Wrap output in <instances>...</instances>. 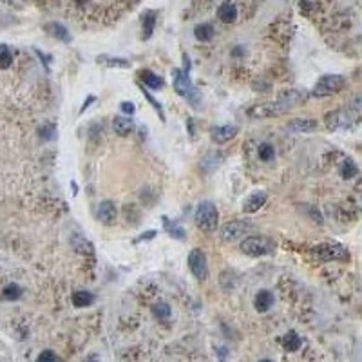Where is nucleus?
I'll use <instances>...</instances> for the list:
<instances>
[{
    "instance_id": "nucleus-1",
    "label": "nucleus",
    "mask_w": 362,
    "mask_h": 362,
    "mask_svg": "<svg viewBox=\"0 0 362 362\" xmlns=\"http://www.w3.org/2000/svg\"><path fill=\"white\" fill-rule=\"evenodd\" d=\"M172 85H174V91L178 92L179 96H183L188 104L194 105L196 109L201 105V94L199 91L194 87V84L188 78V73L185 69H174L172 71Z\"/></svg>"
},
{
    "instance_id": "nucleus-2",
    "label": "nucleus",
    "mask_w": 362,
    "mask_h": 362,
    "mask_svg": "<svg viewBox=\"0 0 362 362\" xmlns=\"http://www.w3.org/2000/svg\"><path fill=\"white\" fill-rule=\"evenodd\" d=\"M194 219L199 230L205 232V234H210V232H214L218 228L219 212L212 201H201L198 205V208H196Z\"/></svg>"
},
{
    "instance_id": "nucleus-3",
    "label": "nucleus",
    "mask_w": 362,
    "mask_h": 362,
    "mask_svg": "<svg viewBox=\"0 0 362 362\" xmlns=\"http://www.w3.org/2000/svg\"><path fill=\"white\" fill-rule=\"evenodd\" d=\"M274 248L275 243L270 237H264V235H248L239 245V250L243 252L245 255H250V257L268 255L274 252Z\"/></svg>"
},
{
    "instance_id": "nucleus-4",
    "label": "nucleus",
    "mask_w": 362,
    "mask_h": 362,
    "mask_svg": "<svg viewBox=\"0 0 362 362\" xmlns=\"http://www.w3.org/2000/svg\"><path fill=\"white\" fill-rule=\"evenodd\" d=\"M358 114L351 109H337L331 111L324 118V125L330 131H339V129H351L353 125H357Z\"/></svg>"
},
{
    "instance_id": "nucleus-5",
    "label": "nucleus",
    "mask_w": 362,
    "mask_h": 362,
    "mask_svg": "<svg viewBox=\"0 0 362 362\" xmlns=\"http://www.w3.org/2000/svg\"><path fill=\"white\" fill-rule=\"evenodd\" d=\"M346 80L341 75H324L317 80V84L311 89V96L315 98H324V96H331L335 92H339L344 87Z\"/></svg>"
},
{
    "instance_id": "nucleus-6",
    "label": "nucleus",
    "mask_w": 362,
    "mask_h": 362,
    "mask_svg": "<svg viewBox=\"0 0 362 362\" xmlns=\"http://www.w3.org/2000/svg\"><path fill=\"white\" fill-rule=\"evenodd\" d=\"M252 228L250 221H245V219H235V221H228L223 227L219 228V239L223 243H232V241H237L243 235H247Z\"/></svg>"
},
{
    "instance_id": "nucleus-7",
    "label": "nucleus",
    "mask_w": 362,
    "mask_h": 362,
    "mask_svg": "<svg viewBox=\"0 0 362 362\" xmlns=\"http://www.w3.org/2000/svg\"><path fill=\"white\" fill-rule=\"evenodd\" d=\"M311 255H313L317 261H346V259L350 257V254H348V250L343 245H335V243L317 245V247L311 250Z\"/></svg>"
},
{
    "instance_id": "nucleus-8",
    "label": "nucleus",
    "mask_w": 362,
    "mask_h": 362,
    "mask_svg": "<svg viewBox=\"0 0 362 362\" xmlns=\"http://www.w3.org/2000/svg\"><path fill=\"white\" fill-rule=\"evenodd\" d=\"M283 112H286V109L279 104L277 100H274V102H264V104L252 105V107L247 109V114L250 116V118H255V119L275 118V116L283 114Z\"/></svg>"
},
{
    "instance_id": "nucleus-9",
    "label": "nucleus",
    "mask_w": 362,
    "mask_h": 362,
    "mask_svg": "<svg viewBox=\"0 0 362 362\" xmlns=\"http://www.w3.org/2000/svg\"><path fill=\"white\" fill-rule=\"evenodd\" d=\"M188 268H190L192 275H194L198 281H205L208 279V261L207 255L199 248H194L188 254Z\"/></svg>"
},
{
    "instance_id": "nucleus-10",
    "label": "nucleus",
    "mask_w": 362,
    "mask_h": 362,
    "mask_svg": "<svg viewBox=\"0 0 362 362\" xmlns=\"http://www.w3.org/2000/svg\"><path fill=\"white\" fill-rule=\"evenodd\" d=\"M306 98H308V92L303 91V89H288V91L281 92V94L277 96V102L283 105L286 111H290V109L297 107L299 104H303Z\"/></svg>"
},
{
    "instance_id": "nucleus-11",
    "label": "nucleus",
    "mask_w": 362,
    "mask_h": 362,
    "mask_svg": "<svg viewBox=\"0 0 362 362\" xmlns=\"http://www.w3.org/2000/svg\"><path fill=\"white\" fill-rule=\"evenodd\" d=\"M235 136H237V127L235 125H215V127H212L210 131V138L214 143L218 145H223L227 143V141H230V139H234Z\"/></svg>"
},
{
    "instance_id": "nucleus-12",
    "label": "nucleus",
    "mask_w": 362,
    "mask_h": 362,
    "mask_svg": "<svg viewBox=\"0 0 362 362\" xmlns=\"http://www.w3.org/2000/svg\"><path fill=\"white\" fill-rule=\"evenodd\" d=\"M267 192L263 190H257V192H252L250 196H248L247 199H245L243 203V212L245 214H255L257 210H261V208L264 207V203H267Z\"/></svg>"
},
{
    "instance_id": "nucleus-13",
    "label": "nucleus",
    "mask_w": 362,
    "mask_h": 362,
    "mask_svg": "<svg viewBox=\"0 0 362 362\" xmlns=\"http://www.w3.org/2000/svg\"><path fill=\"white\" fill-rule=\"evenodd\" d=\"M96 215H98L102 223L112 225L116 221V218H118V208H116V205L112 201H102L98 210H96Z\"/></svg>"
},
{
    "instance_id": "nucleus-14",
    "label": "nucleus",
    "mask_w": 362,
    "mask_h": 362,
    "mask_svg": "<svg viewBox=\"0 0 362 362\" xmlns=\"http://www.w3.org/2000/svg\"><path fill=\"white\" fill-rule=\"evenodd\" d=\"M290 132H313L317 129V122L311 118H294L286 124Z\"/></svg>"
},
{
    "instance_id": "nucleus-15",
    "label": "nucleus",
    "mask_w": 362,
    "mask_h": 362,
    "mask_svg": "<svg viewBox=\"0 0 362 362\" xmlns=\"http://www.w3.org/2000/svg\"><path fill=\"white\" fill-rule=\"evenodd\" d=\"M112 131L118 136H122V138H125V136L132 134V131H134V122L129 116H116L112 119Z\"/></svg>"
},
{
    "instance_id": "nucleus-16",
    "label": "nucleus",
    "mask_w": 362,
    "mask_h": 362,
    "mask_svg": "<svg viewBox=\"0 0 362 362\" xmlns=\"http://www.w3.org/2000/svg\"><path fill=\"white\" fill-rule=\"evenodd\" d=\"M139 82L143 87H149L152 91H159L165 87V80L152 71H139Z\"/></svg>"
},
{
    "instance_id": "nucleus-17",
    "label": "nucleus",
    "mask_w": 362,
    "mask_h": 362,
    "mask_svg": "<svg viewBox=\"0 0 362 362\" xmlns=\"http://www.w3.org/2000/svg\"><path fill=\"white\" fill-rule=\"evenodd\" d=\"M272 304H274V294H272L270 290L257 292V295H255V299H254V308L259 311V313L268 311L272 308Z\"/></svg>"
},
{
    "instance_id": "nucleus-18",
    "label": "nucleus",
    "mask_w": 362,
    "mask_h": 362,
    "mask_svg": "<svg viewBox=\"0 0 362 362\" xmlns=\"http://www.w3.org/2000/svg\"><path fill=\"white\" fill-rule=\"evenodd\" d=\"M45 33L51 35L53 38L62 40V42H71V35H69V29L65 26H62L60 22H47L45 24Z\"/></svg>"
},
{
    "instance_id": "nucleus-19",
    "label": "nucleus",
    "mask_w": 362,
    "mask_h": 362,
    "mask_svg": "<svg viewBox=\"0 0 362 362\" xmlns=\"http://www.w3.org/2000/svg\"><path fill=\"white\" fill-rule=\"evenodd\" d=\"M218 16L223 24H234L235 20H237V8L232 2H223L218 8Z\"/></svg>"
},
{
    "instance_id": "nucleus-20",
    "label": "nucleus",
    "mask_w": 362,
    "mask_h": 362,
    "mask_svg": "<svg viewBox=\"0 0 362 362\" xmlns=\"http://www.w3.org/2000/svg\"><path fill=\"white\" fill-rule=\"evenodd\" d=\"M161 223H163L165 232H167V234L171 235V237L181 239V241H183V239L187 237V234H185V228L181 227V225H178V223H174V221H171V219H168L167 215H163V218H161Z\"/></svg>"
},
{
    "instance_id": "nucleus-21",
    "label": "nucleus",
    "mask_w": 362,
    "mask_h": 362,
    "mask_svg": "<svg viewBox=\"0 0 362 362\" xmlns=\"http://www.w3.org/2000/svg\"><path fill=\"white\" fill-rule=\"evenodd\" d=\"M281 343H283V348L286 351H297L299 348H301V344H303V341H301V337H299L295 331H288V333L281 339Z\"/></svg>"
},
{
    "instance_id": "nucleus-22",
    "label": "nucleus",
    "mask_w": 362,
    "mask_h": 362,
    "mask_svg": "<svg viewBox=\"0 0 362 362\" xmlns=\"http://www.w3.org/2000/svg\"><path fill=\"white\" fill-rule=\"evenodd\" d=\"M94 297H92L91 292L87 290H78L73 294V304L78 308H85V306H91Z\"/></svg>"
},
{
    "instance_id": "nucleus-23",
    "label": "nucleus",
    "mask_w": 362,
    "mask_h": 362,
    "mask_svg": "<svg viewBox=\"0 0 362 362\" xmlns=\"http://www.w3.org/2000/svg\"><path fill=\"white\" fill-rule=\"evenodd\" d=\"M194 36L199 42H208L214 36V28L210 24H198L194 28Z\"/></svg>"
},
{
    "instance_id": "nucleus-24",
    "label": "nucleus",
    "mask_w": 362,
    "mask_h": 362,
    "mask_svg": "<svg viewBox=\"0 0 362 362\" xmlns=\"http://www.w3.org/2000/svg\"><path fill=\"white\" fill-rule=\"evenodd\" d=\"M98 64H104V65H109V67H129V60L125 58H118V56H98Z\"/></svg>"
},
{
    "instance_id": "nucleus-25",
    "label": "nucleus",
    "mask_w": 362,
    "mask_h": 362,
    "mask_svg": "<svg viewBox=\"0 0 362 362\" xmlns=\"http://www.w3.org/2000/svg\"><path fill=\"white\" fill-rule=\"evenodd\" d=\"M156 26V11H147L143 15V36L141 38L147 40L152 36V31H154Z\"/></svg>"
},
{
    "instance_id": "nucleus-26",
    "label": "nucleus",
    "mask_w": 362,
    "mask_h": 362,
    "mask_svg": "<svg viewBox=\"0 0 362 362\" xmlns=\"http://www.w3.org/2000/svg\"><path fill=\"white\" fill-rule=\"evenodd\" d=\"M152 313H154L156 319H171L172 315V310H171V304L163 303V301H159V303H154L152 304Z\"/></svg>"
},
{
    "instance_id": "nucleus-27",
    "label": "nucleus",
    "mask_w": 362,
    "mask_h": 362,
    "mask_svg": "<svg viewBox=\"0 0 362 362\" xmlns=\"http://www.w3.org/2000/svg\"><path fill=\"white\" fill-rule=\"evenodd\" d=\"M257 156L261 161H272L275 158V149L272 143H261L257 149Z\"/></svg>"
},
{
    "instance_id": "nucleus-28",
    "label": "nucleus",
    "mask_w": 362,
    "mask_h": 362,
    "mask_svg": "<svg viewBox=\"0 0 362 362\" xmlns=\"http://www.w3.org/2000/svg\"><path fill=\"white\" fill-rule=\"evenodd\" d=\"M20 295H22V288H20L18 284H15V283L8 284V286L2 290V297L8 299V301H16Z\"/></svg>"
},
{
    "instance_id": "nucleus-29",
    "label": "nucleus",
    "mask_w": 362,
    "mask_h": 362,
    "mask_svg": "<svg viewBox=\"0 0 362 362\" xmlns=\"http://www.w3.org/2000/svg\"><path fill=\"white\" fill-rule=\"evenodd\" d=\"M13 64V55L6 44H0V69H8Z\"/></svg>"
},
{
    "instance_id": "nucleus-30",
    "label": "nucleus",
    "mask_w": 362,
    "mask_h": 362,
    "mask_svg": "<svg viewBox=\"0 0 362 362\" xmlns=\"http://www.w3.org/2000/svg\"><path fill=\"white\" fill-rule=\"evenodd\" d=\"M341 172H343V178L344 179H351L355 174H357V167H355V163L351 161V159H344L343 161V168H341Z\"/></svg>"
},
{
    "instance_id": "nucleus-31",
    "label": "nucleus",
    "mask_w": 362,
    "mask_h": 362,
    "mask_svg": "<svg viewBox=\"0 0 362 362\" xmlns=\"http://www.w3.org/2000/svg\"><path fill=\"white\" fill-rule=\"evenodd\" d=\"M141 92H143L145 94V98L149 100V104L152 105V107L156 109V112H158V116H159V119H163L165 122V116H163V109H161V105L158 104V102H156V98H152L151 94H149V91H147V87H143V85H141Z\"/></svg>"
},
{
    "instance_id": "nucleus-32",
    "label": "nucleus",
    "mask_w": 362,
    "mask_h": 362,
    "mask_svg": "<svg viewBox=\"0 0 362 362\" xmlns=\"http://www.w3.org/2000/svg\"><path fill=\"white\" fill-rule=\"evenodd\" d=\"M36 362H58V357L55 355V351L51 350H44L42 353L38 355V358H36Z\"/></svg>"
},
{
    "instance_id": "nucleus-33",
    "label": "nucleus",
    "mask_w": 362,
    "mask_h": 362,
    "mask_svg": "<svg viewBox=\"0 0 362 362\" xmlns=\"http://www.w3.org/2000/svg\"><path fill=\"white\" fill-rule=\"evenodd\" d=\"M55 125H44V127L40 129V132L38 134L42 136L44 139H53L56 136V131H55Z\"/></svg>"
},
{
    "instance_id": "nucleus-34",
    "label": "nucleus",
    "mask_w": 362,
    "mask_h": 362,
    "mask_svg": "<svg viewBox=\"0 0 362 362\" xmlns=\"http://www.w3.org/2000/svg\"><path fill=\"white\" fill-rule=\"evenodd\" d=\"M119 111H122V114L124 116H132L136 111V107H134V104H131V102H122V104H119Z\"/></svg>"
},
{
    "instance_id": "nucleus-35",
    "label": "nucleus",
    "mask_w": 362,
    "mask_h": 362,
    "mask_svg": "<svg viewBox=\"0 0 362 362\" xmlns=\"http://www.w3.org/2000/svg\"><path fill=\"white\" fill-rule=\"evenodd\" d=\"M152 237H156V230H149V234L139 235L138 239H134V243H139V241H147V239H152Z\"/></svg>"
},
{
    "instance_id": "nucleus-36",
    "label": "nucleus",
    "mask_w": 362,
    "mask_h": 362,
    "mask_svg": "<svg viewBox=\"0 0 362 362\" xmlns=\"http://www.w3.org/2000/svg\"><path fill=\"white\" fill-rule=\"evenodd\" d=\"M94 100H96V96H94V94L87 96V100H85V104H84V107H82V111H80V112H84V111H85V109H87V105H89V104H92V102H94Z\"/></svg>"
},
{
    "instance_id": "nucleus-37",
    "label": "nucleus",
    "mask_w": 362,
    "mask_h": 362,
    "mask_svg": "<svg viewBox=\"0 0 362 362\" xmlns=\"http://www.w3.org/2000/svg\"><path fill=\"white\" fill-rule=\"evenodd\" d=\"M259 362H272L270 358H263V360H259Z\"/></svg>"
},
{
    "instance_id": "nucleus-38",
    "label": "nucleus",
    "mask_w": 362,
    "mask_h": 362,
    "mask_svg": "<svg viewBox=\"0 0 362 362\" xmlns=\"http://www.w3.org/2000/svg\"><path fill=\"white\" fill-rule=\"evenodd\" d=\"M87 362H98V360H87Z\"/></svg>"
}]
</instances>
